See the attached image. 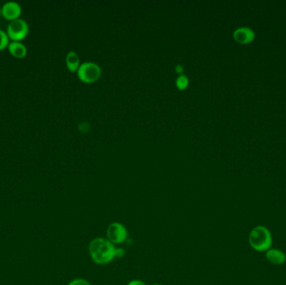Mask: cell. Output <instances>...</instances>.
I'll use <instances>...</instances> for the list:
<instances>
[{"instance_id": "6da1fadb", "label": "cell", "mask_w": 286, "mask_h": 285, "mask_svg": "<svg viewBox=\"0 0 286 285\" xmlns=\"http://www.w3.org/2000/svg\"><path fill=\"white\" fill-rule=\"evenodd\" d=\"M89 252L94 263L100 265L109 264L116 258V247L106 238H94L89 245Z\"/></svg>"}, {"instance_id": "3957f363", "label": "cell", "mask_w": 286, "mask_h": 285, "mask_svg": "<svg viewBox=\"0 0 286 285\" xmlns=\"http://www.w3.org/2000/svg\"><path fill=\"white\" fill-rule=\"evenodd\" d=\"M77 73L83 82L92 83L99 79L102 70L98 65L93 62H85L80 66Z\"/></svg>"}, {"instance_id": "ac0fdd59", "label": "cell", "mask_w": 286, "mask_h": 285, "mask_svg": "<svg viewBox=\"0 0 286 285\" xmlns=\"http://www.w3.org/2000/svg\"><path fill=\"white\" fill-rule=\"evenodd\" d=\"M152 285H162V284H152Z\"/></svg>"}, {"instance_id": "9c48e42d", "label": "cell", "mask_w": 286, "mask_h": 285, "mask_svg": "<svg viewBox=\"0 0 286 285\" xmlns=\"http://www.w3.org/2000/svg\"><path fill=\"white\" fill-rule=\"evenodd\" d=\"M8 48H9V51H10V54H12L13 56L19 58V59L26 56V47H25V45H23L19 41H12V42L10 43Z\"/></svg>"}, {"instance_id": "30bf717a", "label": "cell", "mask_w": 286, "mask_h": 285, "mask_svg": "<svg viewBox=\"0 0 286 285\" xmlns=\"http://www.w3.org/2000/svg\"><path fill=\"white\" fill-rule=\"evenodd\" d=\"M67 66L69 71L71 72L78 71L80 67V59L78 54L75 51H70L67 55Z\"/></svg>"}, {"instance_id": "4fadbf2b", "label": "cell", "mask_w": 286, "mask_h": 285, "mask_svg": "<svg viewBox=\"0 0 286 285\" xmlns=\"http://www.w3.org/2000/svg\"><path fill=\"white\" fill-rule=\"evenodd\" d=\"M68 285H91L87 280L83 278H76L70 282Z\"/></svg>"}, {"instance_id": "9a60e30c", "label": "cell", "mask_w": 286, "mask_h": 285, "mask_svg": "<svg viewBox=\"0 0 286 285\" xmlns=\"http://www.w3.org/2000/svg\"><path fill=\"white\" fill-rule=\"evenodd\" d=\"M128 285H146L143 281L141 280H132L128 283Z\"/></svg>"}, {"instance_id": "5b68a950", "label": "cell", "mask_w": 286, "mask_h": 285, "mask_svg": "<svg viewBox=\"0 0 286 285\" xmlns=\"http://www.w3.org/2000/svg\"><path fill=\"white\" fill-rule=\"evenodd\" d=\"M107 239L113 244H120L126 240L128 230L123 224L115 221L110 224L107 229Z\"/></svg>"}, {"instance_id": "277c9868", "label": "cell", "mask_w": 286, "mask_h": 285, "mask_svg": "<svg viewBox=\"0 0 286 285\" xmlns=\"http://www.w3.org/2000/svg\"><path fill=\"white\" fill-rule=\"evenodd\" d=\"M28 33V24L24 19H15L8 25L7 35L13 41L24 40Z\"/></svg>"}, {"instance_id": "8fae6325", "label": "cell", "mask_w": 286, "mask_h": 285, "mask_svg": "<svg viewBox=\"0 0 286 285\" xmlns=\"http://www.w3.org/2000/svg\"><path fill=\"white\" fill-rule=\"evenodd\" d=\"M188 83H189L188 79L184 75H180L177 78V80H176V85H177V88L179 90H184V89H186L187 87V85H188Z\"/></svg>"}, {"instance_id": "e0dca14e", "label": "cell", "mask_w": 286, "mask_h": 285, "mask_svg": "<svg viewBox=\"0 0 286 285\" xmlns=\"http://www.w3.org/2000/svg\"><path fill=\"white\" fill-rule=\"evenodd\" d=\"M2 14V8L0 7V15Z\"/></svg>"}, {"instance_id": "ba28073f", "label": "cell", "mask_w": 286, "mask_h": 285, "mask_svg": "<svg viewBox=\"0 0 286 285\" xmlns=\"http://www.w3.org/2000/svg\"><path fill=\"white\" fill-rule=\"evenodd\" d=\"M265 257L268 261L274 265H281L286 261V255L281 250L270 248L266 251Z\"/></svg>"}, {"instance_id": "2e32d148", "label": "cell", "mask_w": 286, "mask_h": 285, "mask_svg": "<svg viewBox=\"0 0 286 285\" xmlns=\"http://www.w3.org/2000/svg\"><path fill=\"white\" fill-rule=\"evenodd\" d=\"M176 71H177V73L180 74V75H182V72H183V68H182V66H176Z\"/></svg>"}, {"instance_id": "7a4b0ae2", "label": "cell", "mask_w": 286, "mask_h": 285, "mask_svg": "<svg viewBox=\"0 0 286 285\" xmlns=\"http://www.w3.org/2000/svg\"><path fill=\"white\" fill-rule=\"evenodd\" d=\"M251 247L258 252H266L272 246V234L265 226H257L252 229L248 236Z\"/></svg>"}, {"instance_id": "5bb4252c", "label": "cell", "mask_w": 286, "mask_h": 285, "mask_svg": "<svg viewBox=\"0 0 286 285\" xmlns=\"http://www.w3.org/2000/svg\"><path fill=\"white\" fill-rule=\"evenodd\" d=\"M86 125H88L87 122L81 123V125H79V129L81 130L82 132H87V131H89V129H90V128H89L90 126H89V125L86 126Z\"/></svg>"}, {"instance_id": "8992f818", "label": "cell", "mask_w": 286, "mask_h": 285, "mask_svg": "<svg viewBox=\"0 0 286 285\" xmlns=\"http://www.w3.org/2000/svg\"><path fill=\"white\" fill-rule=\"evenodd\" d=\"M21 13V6L18 3L10 1L3 5L2 15L8 20L14 21L15 19H19Z\"/></svg>"}, {"instance_id": "7c38bea8", "label": "cell", "mask_w": 286, "mask_h": 285, "mask_svg": "<svg viewBox=\"0 0 286 285\" xmlns=\"http://www.w3.org/2000/svg\"><path fill=\"white\" fill-rule=\"evenodd\" d=\"M10 38L5 31L0 29V50H5L10 45Z\"/></svg>"}, {"instance_id": "52a82bcc", "label": "cell", "mask_w": 286, "mask_h": 285, "mask_svg": "<svg viewBox=\"0 0 286 285\" xmlns=\"http://www.w3.org/2000/svg\"><path fill=\"white\" fill-rule=\"evenodd\" d=\"M256 38V34L248 27H240L234 32V39L236 42L247 45L253 42Z\"/></svg>"}]
</instances>
